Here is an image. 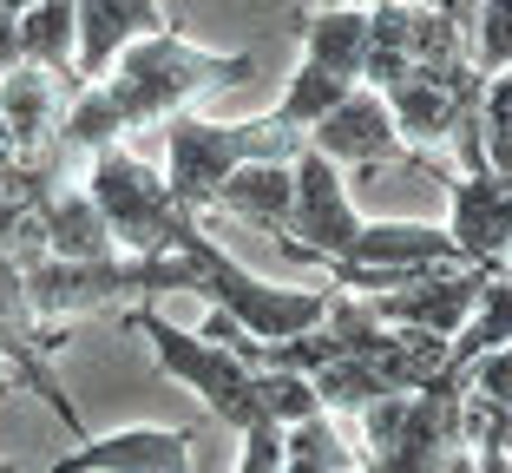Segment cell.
Wrapping results in <instances>:
<instances>
[{
  "label": "cell",
  "instance_id": "21",
  "mask_svg": "<svg viewBox=\"0 0 512 473\" xmlns=\"http://www.w3.org/2000/svg\"><path fill=\"white\" fill-rule=\"evenodd\" d=\"M480 152L493 178H512V79H486L480 86Z\"/></svg>",
  "mask_w": 512,
  "mask_h": 473
},
{
  "label": "cell",
  "instance_id": "6",
  "mask_svg": "<svg viewBox=\"0 0 512 473\" xmlns=\"http://www.w3.org/2000/svg\"><path fill=\"white\" fill-rule=\"evenodd\" d=\"M289 178H296V204H289V224H283V250L302 263L342 270L355 237H362V211L348 198V178L322 152H309V145L289 158Z\"/></svg>",
  "mask_w": 512,
  "mask_h": 473
},
{
  "label": "cell",
  "instance_id": "10",
  "mask_svg": "<svg viewBox=\"0 0 512 473\" xmlns=\"http://www.w3.org/2000/svg\"><path fill=\"white\" fill-rule=\"evenodd\" d=\"M453 198V250H460V263H473V270L499 276L512 263V178H493V171H453L447 184Z\"/></svg>",
  "mask_w": 512,
  "mask_h": 473
},
{
  "label": "cell",
  "instance_id": "20",
  "mask_svg": "<svg viewBox=\"0 0 512 473\" xmlns=\"http://www.w3.org/2000/svg\"><path fill=\"white\" fill-rule=\"evenodd\" d=\"M467 60L480 79L512 73V0H480V14L467 27Z\"/></svg>",
  "mask_w": 512,
  "mask_h": 473
},
{
  "label": "cell",
  "instance_id": "13",
  "mask_svg": "<svg viewBox=\"0 0 512 473\" xmlns=\"http://www.w3.org/2000/svg\"><path fill=\"white\" fill-rule=\"evenodd\" d=\"M73 92L60 79H46L40 66H14V73L0 79V125L14 138L20 152H46V145H60V112Z\"/></svg>",
  "mask_w": 512,
  "mask_h": 473
},
{
  "label": "cell",
  "instance_id": "15",
  "mask_svg": "<svg viewBox=\"0 0 512 473\" xmlns=\"http://www.w3.org/2000/svg\"><path fill=\"white\" fill-rule=\"evenodd\" d=\"M289 27L302 33V60L322 66L342 86H362V60H368V14L362 7H309Z\"/></svg>",
  "mask_w": 512,
  "mask_h": 473
},
{
  "label": "cell",
  "instance_id": "1",
  "mask_svg": "<svg viewBox=\"0 0 512 473\" xmlns=\"http://www.w3.org/2000/svg\"><path fill=\"white\" fill-rule=\"evenodd\" d=\"M256 73V53H204L184 33H145L106 66V79H92L66 99L60 112V152H106L125 145V132L165 125L171 112H184L197 92L211 86H243Z\"/></svg>",
  "mask_w": 512,
  "mask_h": 473
},
{
  "label": "cell",
  "instance_id": "7",
  "mask_svg": "<svg viewBox=\"0 0 512 473\" xmlns=\"http://www.w3.org/2000/svg\"><path fill=\"white\" fill-rule=\"evenodd\" d=\"M302 145H309V152H322L329 158L335 171H368V165H394V158H401V165H414V171H427V178H440V184H453V171L440 165L434 152H407L401 145V132H394V112H388V99H381V92H368V86H355L342 99V106L329 112V119L316 125V132L302 138Z\"/></svg>",
  "mask_w": 512,
  "mask_h": 473
},
{
  "label": "cell",
  "instance_id": "18",
  "mask_svg": "<svg viewBox=\"0 0 512 473\" xmlns=\"http://www.w3.org/2000/svg\"><path fill=\"white\" fill-rule=\"evenodd\" d=\"M512 342V290L506 283H486V296H480V309H473L460 329H453V342H447V368H440V382H460L480 355H493V349H506Z\"/></svg>",
  "mask_w": 512,
  "mask_h": 473
},
{
  "label": "cell",
  "instance_id": "5",
  "mask_svg": "<svg viewBox=\"0 0 512 473\" xmlns=\"http://www.w3.org/2000/svg\"><path fill=\"white\" fill-rule=\"evenodd\" d=\"M86 198H92V211L106 217V237L119 244V257H171V237L184 230V211L171 204L165 178L151 165H138L125 145L92 152Z\"/></svg>",
  "mask_w": 512,
  "mask_h": 473
},
{
  "label": "cell",
  "instance_id": "4",
  "mask_svg": "<svg viewBox=\"0 0 512 473\" xmlns=\"http://www.w3.org/2000/svg\"><path fill=\"white\" fill-rule=\"evenodd\" d=\"M125 322H132L138 336L151 342V362L165 368V375H178V382L204 401V414H211V421H224L230 434L270 428V414H263V382H256L250 362H237L230 349L204 342L197 329H171V322L158 316V309H145V303L125 309Z\"/></svg>",
  "mask_w": 512,
  "mask_h": 473
},
{
  "label": "cell",
  "instance_id": "26",
  "mask_svg": "<svg viewBox=\"0 0 512 473\" xmlns=\"http://www.w3.org/2000/svg\"><path fill=\"white\" fill-rule=\"evenodd\" d=\"M316 7H362V14H375V7H394V0H316Z\"/></svg>",
  "mask_w": 512,
  "mask_h": 473
},
{
  "label": "cell",
  "instance_id": "29",
  "mask_svg": "<svg viewBox=\"0 0 512 473\" xmlns=\"http://www.w3.org/2000/svg\"><path fill=\"white\" fill-rule=\"evenodd\" d=\"M0 382H7V362H0Z\"/></svg>",
  "mask_w": 512,
  "mask_h": 473
},
{
  "label": "cell",
  "instance_id": "12",
  "mask_svg": "<svg viewBox=\"0 0 512 473\" xmlns=\"http://www.w3.org/2000/svg\"><path fill=\"white\" fill-rule=\"evenodd\" d=\"M73 7H79V86L106 79V66L119 60L132 40L171 27L158 0H73Z\"/></svg>",
  "mask_w": 512,
  "mask_h": 473
},
{
  "label": "cell",
  "instance_id": "11",
  "mask_svg": "<svg viewBox=\"0 0 512 473\" xmlns=\"http://www.w3.org/2000/svg\"><path fill=\"white\" fill-rule=\"evenodd\" d=\"M197 428H119L99 441H79L46 473H191Z\"/></svg>",
  "mask_w": 512,
  "mask_h": 473
},
{
  "label": "cell",
  "instance_id": "30",
  "mask_svg": "<svg viewBox=\"0 0 512 473\" xmlns=\"http://www.w3.org/2000/svg\"><path fill=\"white\" fill-rule=\"evenodd\" d=\"M506 79H512V73H506Z\"/></svg>",
  "mask_w": 512,
  "mask_h": 473
},
{
  "label": "cell",
  "instance_id": "27",
  "mask_svg": "<svg viewBox=\"0 0 512 473\" xmlns=\"http://www.w3.org/2000/svg\"><path fill=\"white\" fill-rule=\"evenodd\" d=\"M27 7H40V0H0V14H27Z\"/></svg>",
  "mask_w": 512,
  "mask_h": 473
},
{
  "label": "cell",
  "instance_id": "28",
  "mask_svg": "<svg viewBox=\"0 0 512 473\" xmlns=\"http://www.w3.org/2000/svg\"><path fill=\"white\" fill-rule=\"evenodd\" d=\"M0 473H20V460H0Z\"/></svg>",
  "mask_w": 512,
  "mask_h": 473
},
{
  "label": "cell",
  "instance_id": "8",
  "mask_svg": "<svg viewBox=\"0 0 512 473\" xmlns=\"http://www.w3.org/2000/svg\"><path fill=\"white\" fill-rule=\"evenodd\" d=\"M486 283H493V276L473 270V263H453V270H421V276H401L394 290L368 296V309H375V322H388V329H421V336L453 342V329L480 309Z\"/></svg>",
  "mask_w": 512,
  "mask_h": 473
},
{
  "label": "cell",
  "instance_id": "25",
  "mask_svg": "<svg viewBox=\"0 0 512 473\" xmlns=\"http://www.w3.org/2000/svg\"><path fill=\"white\" fill-rule=\"evenodd\" d=\"M14 20H20V14H0V79L20 66V33H14Z\"/></svg>",
  "mask_w": 512,
  "mask_h": 473
},
{
  "label": "cell",
  "instance_id": "17",
  "mask_svg": "<svg viewBox=\"0 0 512 473\" xmlns=\"http://www.w3.org/2000/svg\"><path fill=\"white\" fill-rule=\"evenodd\" d=\"M289 204H296V178H289V165H243L224 178V191H217L211 211H230L243 217L250 230H263V237H283L289 224Z\"/></svg>",
  "mask_w": 512,
  "mask_h": 473
},
{
  "label": "cell",
  "instance_id": "14",
  "mask_svg": "<svg viewBox=\"0 0 512 473\" xmlns=\"http://www.w3.org/2000/svg\"><path fill=\"white\" fill-rule=\"evenodd\" d=\"M33 224H40V244L53 263H106L119 257V244L106 237V217L92 211L86 191H53V198L33 204Z\"/></svg>",
  "mask_w": 512,
  "mask_h": 473
},
{
  "label": "cell",
  "instance_id": "19",
  "mask_svg": "<svg viewBox=\"0 0 512 473\" xmlns=\"http://www.w3.org/2000/svg\"><path fill=\"white\" fill-rule=\"evenodd\" d=\"M348 92H355V86H342V79H329L322 66L302 60V66H296V79H289V92H283V106H276L270 119L283 125V132L309 138V132H316V125H322V119H329V112L348 99Z\"/></svg>",
  "mask_w": 512,
  "mask_h": 473
},
{
  "label": "cell",
  "instance_id": "3",
  "mask_svg": "<svg viewBox=\"0 0 512 473\" xmlns=\"http://www.w3.org/2000/svg\"><path fill=\"white\" fill-rule=\"evenodd\" d=\"M171 250L197 263V276H204L197 296H211V309H224L250 342H296V336H309V329H322V316H329L335 290H276V283H263V276L243 270L217 237H204L197 217H184V230L171 237Z\"/></svg>",
  "mask_w": 512,
  "mask_h": 473
},
{
  "label": "cell",
  "instance_id": "16",
  "mask_svg": "<svg viewBox=\"0 0 512 473\" xmlns=\"http://www.w3.org/2000/svg\"><path fill=\"white\" fill-rule=\"evenodd\" d=\"M20 33V66H40L46 79H60L66 92H79V7L73 0H40L14 20Z\"/></svg>",
  "mask_w": 512,
  "mask_h": 473
},
{
  "label": "cell",
  "instance_id": "22",
  "mask_svg": "<svg viewBox=\"0 0 512 473\" xmlns=\"http://www.w3.org/2000/svg\"><path fill=\"white\" fill-rule=\"evenodd\" d=\"M460 395L486 414H512V342L493 349V355H480V362L460 375Z\"/></svg>",
  "mask_w": 512,
  "mask_h": 473
},
{
  "label": "cell",
  "instance_id": "9",
  "mask_svg": "<svg viewBox=\"0 0 512 473\" xmlns=\"http://www.w3.org/2000/svg\"><path fill=\"white\" fill-rule=\"evenodd\" d=\"M480 86L486 79L473 73V66H440V73L434 66H414V73H407L401 86H388L381 99H388L394 132H401L407 152H434L440 138H453V125L480 106Z\"/></svg>",
  "mask_w": 512,
  "mask_h": 473
},
{
  "label": "cell",
  "instance_id": "2",
  "mask_svg": "<svg viewBox=\"0 0 512 473\" xmlns=\"http://www.w3.org/2000/svg\"><path fill=\"white\" fill-rule=\"evenodd\" d=\"M302 152V138L263 112V119L243 125H217V119H191V112H171L165 119V191L184 217H204L217 204L230 171L243 165H289Z\"/></svg>",
  "mask_w": 512,
  "mask_h": 473
},
{
  "label": "cell",
  "instance_id": "23",
  "mask_svg": "<svg viewBox=\"0 0 512 473\" xmlns=\"http://www.w3.org/2000/svg\"><path fill=\"white\" fill-rule=\"evenodd\" d=\"M237 441H243L237 473H276L283 467V428H250V434H237Z\"/></svg>",
  "mask_w": 512,
  "mask_h": 473
},
{
  "label": "cell",
  "instance_id": "24",
  "mask_svg": "<svg viewBox=\"0 0 512 473\" xmlns=\"http://www.w3.org/2000/svg\"><path fill=\"white\" fill-rule=\"evenodd\" d=\"M407 7H421V14H434V20H453L460 33H467L473 14H480V0H407Z\"/></svg>",
  "mask_w": 512,
  "mask_h": 473
}]
</instances>
